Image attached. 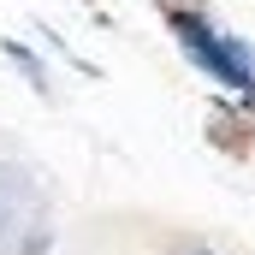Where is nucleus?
<instances>
[{
  "label": "nucleus",
  "instance_id": "1",
  "mask_svg": "<svg viewBox=\"0 0 255 255\" xmlns=\"http://www.w3.org/2000/svg\"><path fill=\"white\" fill-rule=\"evenodd\" d=\"M160 18H166L178 54H184V60H190L196 71H202V77L232 101V107L255 113V42L232 36V30H220L202 6H178V0H166Z\"/></svg>",
  "mask_w": 255,
  "mask_h": 255
},
{
  "label": "nucleus",
  "instance_id": "2",
  "mask_svg": "<svg viewBox=\"0 0 255 255\" xmlns=\"http://www.w3.org/2000/svg\"><path fill=\"white\" fill-rule=\"evenodd\" d=\"M0 48H6V60H12L18 71H24V77H30V83H36V95H48V71L36 65V54H30L24 42H0Z\"/></svg>",
  "mask_w": 255,
  "mask_h": 255
},
{
  "label": "nucleus",
  "instance_id": "3",
  "mask_svg": "<svg viewBox=\"0 0 255 255\" xmlns=\"http://www.w3.org/2000/svg\"><path fill=\"white\" fill-rule=\"evenodd\" d=\"M178 255H214V250H202V244H190V250H178Z\"/></svg>",
  "mask_w": 255,
  "mask_h": 255
}]
</instances>
